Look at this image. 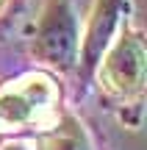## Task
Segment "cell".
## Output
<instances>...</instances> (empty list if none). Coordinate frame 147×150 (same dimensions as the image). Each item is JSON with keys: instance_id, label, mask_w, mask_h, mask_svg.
Returning <instances> with one entry per match:
<instances>
[{"instance_id": "6da1fadb", "label": "cell", "mask_w": 147, "mask_h": 150, "mask_svg": "<svg viewBox=\"0 0 147 150\" xmlns=\"http://www.w3.org/2000/svg\"><path fill=\"white\" fill-rule=\"evenodd\" d=\"M103 81L108 89L131 95L142 86L144 78V47L136 36H122L117 42V47L108 53L103 64Z\"/></svg>"}, {"instance_id": "7a4b0ae2", "label": "cell", "mask_w": 147, "mask_h": 150, "mask_svg": "<svg viewBox=\"0 0 147 150\" xmlns=\"http://www.w3.org/2000/svg\"><path fill=\"white\" fill-rule=\"evenodd\" d=\"M72 39H75V28H72V17L67 11L64 0H56L47 11V20L42 22V36H39V50L47 56L50 61H67L72 53Z\"/></svg>"}]
</instances>
